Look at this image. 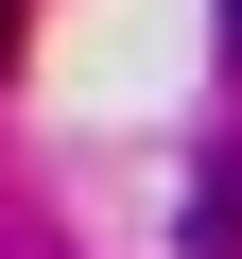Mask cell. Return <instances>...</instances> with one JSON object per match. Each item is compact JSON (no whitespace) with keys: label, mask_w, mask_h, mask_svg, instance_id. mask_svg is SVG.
<instances>
[{"label":"cell","mask_w":242,"mask_h":259,"mask_svg":"<svg viewBox=\"0 0 242 259\" xmlns=\"http://www.w3.org/2000/svg\"><path fill=\"white\" fill-rule=\"evenodd\" d=\"M225 69H242V0H225Z\"/></svg>","instance_id":"6da1fadb"},{"label":"cell","mask_w":242,"mask_h":259,"mask_svg":"<svg viewBox=\"0 0 242 259\" xmlns=\"http://www.w3.org/2000/svg\"><path fill=\"white\" fill-rule=\"evenodd\" d=\"M0 52H18V0H0Z\"/></svg>","instance_id":"7a4b0ae2"}]
</instances>
